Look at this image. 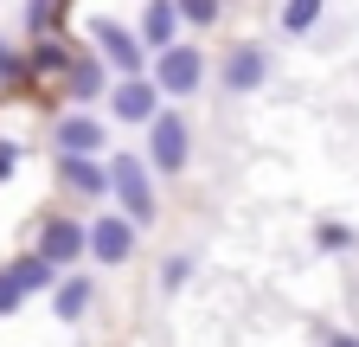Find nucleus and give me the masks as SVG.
<instances>
[{"label":"nucleus","instance_id":"nucleus-1","mask_svg":"<svg viewBox=\"0 0 359 347\" xmlns=\"http://www.w3.org/2000/svg\"><path fill=\"white\" fill-rule=\"evenodd\" d=\"M109 199L128 212L135 225H154V181H148V155H109Z\"/></svg>","mask_w":359,"mask_h":347},{"label":"nucleus","instance_id":"nucleus-2","mask_svg":"<svg viewBox=\"0 0 359 347\" xmlns=\"http://www.w3.org/2000/svg\"><path fill=\"white\" fill-rule=\"evenodd\" d=\"M187 161H193V122H187V110L167 103L148 122V167L154 174H187Z\"/></svg>","mask_w":359,"mask_h":347},{"label":"nucleus","instance_id":"nucleus-3","mask_svg":"<svg viewBox=\"0 0 359 347\" xmlns=\"http://www.w3.org/2000/svg\"><path fill=\"white\" fill-rule=\"evenodd\" d=\"M58 264L52 257H39V251H26V257H13V264H0V315H13L26 296H39V289H58Z\"/></svg>","mask_w":359,"mask_h":347},{"label":"nucleus","instance_id":"nucleus-4","mask_svg":"<svg viewBox=\"0 0 359 347\" xmlns=\"http://www.w3.org/2000/svg\"><path fill=\"white\" fill-rule=\"evenodd\" d=\"M90 52H103V65L116 77H142L148 71V46H142V32H128L116 20H90Z\"/></svg>","mask_w":359,"mask_h":347},{"label":"nucleus","instance_id":"nucleus-5","mask_svg":"<svg viewBox=\"0 0 359 347\" xmlns=\"http://www.w3.org/2000/svg\"><path fill=\"white\" fill-rule=\"evenodd\" d=\"M161 97H167V91H161V84H154V77L142 71V77H116L103 103H109V116H116V122H142V129H148V122H154V116L167 110Z\"/></svg>","mask_w":359,"mask_h":347},{"label":"nucleus","instance_id":"nucleus-6","mask_svg":"<svg viewBox=\"0 0 359 347\" xmlns=\"http://www.w3.org/2000/svg\"><path fill=\"white\" fill-rule=\"evenodd\" d=\"M39 257H52L58 270H77L83 257H90V225L83 219H65V212H52V219L39 225V244H32Z\"/></svg>","mask_w":359,"mask_h":347},{"label":"nucleus","instance_id":"nucleus-7","mask_svg":"<svg viewBox=\"0 0 359 347\" xmlns=\"http://www.w3.org/2000/svg\"><path fill=\"white\" fill-rule=\"evenodd\" d=\"M135 225L128 212H103V219H90V264H103V270H122L128 257H135Z\"/></svg>","mask_w":359,"mask_h":347},{"label":"nucleus","instance_id":"nucleus-8","mask_svg":"<svg viewBox=\"0 0 359 347\" xmlns=\"http://www.w3.org/2000/svg\"><path fill=\"white\" fill-rule=\"evenodd\" d=\"M58 187L71 193V199H90V206H103L109 199V161L103 155H58Z\"/></svg>","mask_w":359,"mask_h":347},{"label":"nucleus","instance_id":"nucleus-9","mask_svg":"<svg viewBox=\"0 0 359 347\" xmlns=\"http://www.w3.org/2000/svg\"><path fill=\"white\" fill-rule=\"evenodd\" d=\"M154 84L167 97H193L199 84H205V52L199 46H167V52H154Z\"/></svg>","mask_w":359,"mask_h":347},{"label":"nucleus","instance_id":"nucleus-10","mask_svg":"<svg viewBox=\"0 0 359 347\" xmlns=\"http://www.w3.org/2000/svg\"><path fill=\"white\" fill-rule=\"evenodd\" d=\"M103 142H109V122L90 110H71L52 122V155H103Z\"/></svg>","mask_w":359,"mask_h":347},{"label":"nucleus","instance_id":"nucleus-11","mask_svg":"<svg viewBox=\"0 0 359 347\" xmlns=\"http://www.w3.org/2000/svg\"><path fill=\"white\" fill-rule=\"evenodd\" d=\"M58 84H65V97H71V103H103V97H109V84H116V71L103 65V52H77L71 71H65Z\"/></svg>","mask_w":359,"mask_h":347},{"label":"nucleus","instance_id":"nucleus-12","mask_svg":"<svg viewBox=\"0 0 359 347\" xmlns=\"http://www.w3.org/2000/svg\"><path fill=\"white\" fill-rule=\"evenodd\" d=\"M269 65H276V58H269L263 46H238L231 58L218 65V84H224L231 97H250V91H263V84H269Z\"/></svg>","mask_w":359,"mask_h":347},{"label":"nucleus","instance_id":"nucleus-13","mask_svg":"<svg viewBox=\"0 0 359 347\" xmlns=\"http://www.w3.org/2000/svg\"><path fill=\"white\" fill-rule=\"evenodd\" d=\"M90 302H97V277H90V270H65L58 289H52V315L58 322H83Z\"/></svg>","mask_w":359,"mask_h":347},{"label":"nucleus","instance_id":"nucleus-14","mask_svg":"<svg viewBox=\"0 0 359 347\" xmlns=\"http://www.w3.org/2000/svg\"><path fill=\"white\" fill-rule=\"evenodd\" d=\"M180 0H148L142 7V46L148 52H167V46H180Z\"/></svg>","mask_w":359,"mask_h":347},{"label":"nucleus","instance_id":"nucleus-15","mask_svg":"<svg viewBox=\"0 0 359 347\" xmlns=\"http://www.w3.org/2000/svg\"><path fill=\"white\" fill-rule=\"evenodd\" d=\"M71 58H77V52L65 46V39H45V32H39V46L26 52V77H65Z\"/></svg>","mask_w":359,"mask_h":347},{"label":"nucleus","instance_id":"nucleus-16","mask_svg":"<svg viewBox=\"0 0 359 347\" xmlns=\"http://www.w3.org/2000/svg\"><path fill=\"white\" fill-rule=\"evenodd\" d=\"M321 13H327V0H283L276 26H283L289 39H302V32H314V26H321Z\"/></svg>","mask_w":359,"mask_h":347},{"label":"nucleus","instance_id":"nucleus-17","mask_svg":"<svg viewBox=\"0 0 359 347\" xmlns=\"http://www.w3.org/2000/svg\"><path fill=\"white\" fill-rule=\"evenodd\" d=\"M314 244H321V251H353V244H359V232H353V225H340V219H321V225H314Z\"/></svg>","mask_w":359,"mask_h":347},{"label":"nucleus","instance_id":"nucleus-18","mask_svg":"<svg viewBox=\"0 0 359 347\" xmlns=\"http://www.w3.org/2000/svg\"><path fill=\"white\" fill-rule=\"evenodd\" d=\"M193 270H199L193 257H187V251H173L167 264H161V289H167V296H173V289H187V283H193Z\"/></svg>","mask_w":359,"mask_h":347},{"label":"nucleus","instance_id":"nucleus-19","mask_svg":"<svg viewBox=\"0 0 359 347\" xmlns=\"http://www.w3.org/2000/svg\"><path fill=\"white\" fill-rule=\"evenodd\" d=\"M0 84H26V52L0 32Z\"/></svg>","mask_w":359,"mask_h":347},{"label":"nucleus","instance_id":"nucleus-20","mask_svg":"<svg viewBox=\"0 0 359 347\" xmlns=\"http://www.w3.org/2000/svg\"><path fill=\"white\" fill-rule=\"evenodd\" d=\"M218 13H224V0H180V20L187 26H218Z\"/></svg>","mask_w":359,"mask_h":347},{"label":"nucleus","instance_id":"nucleus-21","mask_svg":"<svg viewBox=\"0 0 359 347\" xmlns=\"http://www.w3.org/2000/svg\"><path fill=\"white\" fill-rule=\"evenodd\" d=\"M58 7H65V0H26V32H45L58 20Z\"/></svg>","mask_w":359,"mask_h":347},{"label":"nucleus","instance_id":"nucleus-22","mask_svg":"<svg viewBox=\"0 0 359 347\" xmlns=\"http://www.w3.org/2000/svg\"><path fill=\"white\" fill-rule=\"evenodd\" d=\"M20 142H7V136H0V181H13V174H20Z\"/></svg>","mask_w":359,"mask_h":347},{"label":"nucleus","instance_id":"nucleus-23","mask_svg":"<svg viewBox=\"0 0 359 347\" xmlns=\"http://www.w3.org/2000/svg\"><path fill=\"white\" fill-rule=\"evenodd\" d=\"M321 347H359V334H346V328H327V334H321Z\"/></svg>","mask_w":359,"mask_h":347}]
</instances>
